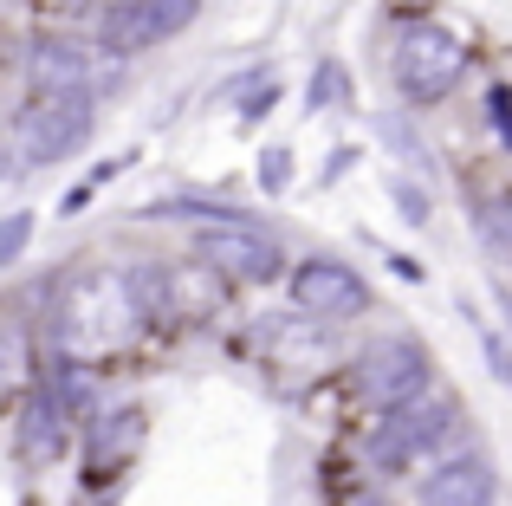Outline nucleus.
Listing matches in <instances>:
<instances>
[{"label": "nucleus", "instance_id": "nucleus-12", "mask_svg": "<svg viewBox=\"0 0 512 506\" xmlns=\"http://www.w3.org/2000/svg\"><path fill=\"white\" fill-rule=\"evenodd\" d=\"M91 78V52L72 39H39L33 46V91L39 98H65V91H85Z\"/></svg>", "mask_w": 512, "mask_h": 506}, {"label": "nucleus", "instance_id": "nucleus-4", "mask_svg": "<svg viewBox=\"0 0 512 506\" xmlns=\"http://www.w3.org/2000/svg\"><path fill=\"white\" fill-rule=\"evenodd\" d=\"M91 143V98L65 91V98H33L13 124V150L20 163H65Z\"/></svg>", "mask_w": 512, "mask_h": 506}, {"label": "nucleus", "instance_id": "nucleus-17", "mask_svg": "<svg viewBox=\"0 0 512 506\" xmlns=\"http://www.w3.org/2000/svg\"><path fill=\"white\" fill-rule=\"evenodd\" d=\"M396 208H402V215L415 221V228H422V221H428V195H415L409 182H396Z\"/></svg>", "mask_w": 512, "mask_h": 506}, {"label": "nucleus", "instance_id": "nucleus-1", "mask_svg": "<svg viewBox=\"0 0 512 506\" xmlns=\"http://www.w3.org/2000/svg\"><path fill=\"white\" fill-rule=\"evenodd\" d=\"M143 325L150 318H143V299L130 286V273H111V266L72 273L59 286V305H52V344L72 364H98V357L124 351Z\"/></svg>", "mask_w": 512, "mask_h": 506}, {"label": "nucleus", "instance_id": "nucleus-8", "mask_svg": "<svg viewBox=\"0 0 512 506\" xmlns=\"http://www.w3.org/2000/svg\"><path fill=\"white\" fill-rule=\"evenodd\" d=\"M292 299H299V312H312L318 325H325V318H363L370 312V286H363L344 260L292 266Z\"/></svg>", "mask_w": 512, "mask_h": 506}, {"label": "nucleus", "instance_id": "nucleus-15", "mask_svg": "<svg viewBox=\"0 0 512 506\" xmlns=\"http://www.w3.org/2000/svg\"><path fill=\"white\" fill-rule=\"evenodd\" d=\"M26 241H33V215H7V221H0V266L20 260Z\"/></svg>", "mask_w": 512, "mask_h": 506}, {"label": "nucleus", "instance_id": "nucleus-2", "mask_svg": "<svg viewBox=\"0 0 512 506\" xmlns=\"http://www.w3.org/2000/svg\"><path fill=\"white\" fill-rule=\"evenodd\" d=\"M389 72H396V91L409 104H441L467 78V46L435 20H409L396 52H389Z\"/></svg>", "mask_w": 512, "mask_h": 506}, {"label": "nucleus", "instance_id": "nucleus-9", "mask_svg": "<svg viewBox=\"0 0 512 506\" xmlns=\"http://www.w3.org/2000/svg\"><path fill=\"white\" fill-rule=\"evenodd\" d=\"M500 500V474L487 455H454L422 474V506H493Z\"/></svg>", "mask_w": 512, "mask_h": 506}, {"label": "nucleus", "instance_id": "nucleus-11", "mask_svg": "<svg viewBox=\"0 0 512 506\" xmlns=\"http://www.w3.org/2000/svg\"><path fill=\"white\" fill-rule=\"evenodd\" d=\"M143 448V409H117V416H104L98 429H91V455H85V481L104 487L117 468H124L130 455Z\"/></svg>", "mask_w": 512, "mask_h": 506}, {"label": "nucleus", "instance_id": "nucleus-5", "mask_svg": "<svg viewBox=\"0 0 512 506\" xmlns=\"http://www.w3.org/2000/svg\"><path fill=\"white\" fill-rule=\"evenodd\" d=\"M454 429H461V416H454L448 396H415L409 409H396V416L370 435V461L376 468H409V461H422L428 448L448 442Z\"/></svg>", "mask_w": 512, "mask_h": 506}, {"label": "nucleus", "instance_id": "nucleus-6", "mask_svg": "<svg viewBox=\"0 0 512 506\" xmlns=\"http://www.w3.org/2000/svg\"><path fill=\"white\" fill-rule=\"evenodd\" d=\"M201 13V0H124L104 13V52H150L163 39L188 33Z\"/></svg>", "mask_w": 512, "mask_h": 506}, {"label": "nucleus", "instance_id": "nucleus-10", "mask_svg": "<svg viewBox=\"0 0 512 506\" xmlns=\"http://www.w3.org/2000/svg\"><path fill=\"white\" fill-rule=\"evenodd\" d=\"M72 403H78V383H72V390H33V396H26V416H20V455L33 461V468L59 461L65 429H72Z\"/></svg>", "mask_w": 512, "mask_h": 506}, {"label": "nucleus", "instance_id": "nucleus-18", "mask_svg": "<svg viewBox=\"0 0 512 506\" xmlns=\"http://www.w3.org/2000/svg\"><path fill=\"white\" fill-rule=\"evenodd\" d=\"M338 91H344V78H338V72L312 78V104H331V98H338Z\"/></svg>", "mask_w": 512, "mask_h": 506}, {"label": "nucleus", "instance_id": "nucleus-13", "mask_svg": "<svg viewBox=\"0 0 512 506\" xmlns=\"http://www.w3.org/2000/svg\"><path fill=\"white\" fill-rule=\"evenodd\" d=\"M33 390V331L0 318V396Z\"/></svg>", "mask_w": 512, "mask_h": 506}, {"label": "nucleus", "instance_id": "nucleus-14", "mask_svg": "<svg viewBox=\"0 0 512 506\" xmlns=\"http://www.w3.org/2000/svg\"><path fill=\"white\" fill-rule=\"evenodd\" d=\"M480 241L512 260V189H500L487 208H480Z\"/></svg>", "mask_w": 512, "mask_h": 506}, {"label": "nucleus", "instance_id": "nucleus-16", "mask_svg": "<svg viewBox=\"0 0 512 506\" xmlns=\"http://www.w3.org/2000/svg\"><path fill=\"white\" fill-rule=\"evenodd\" d=\"M286 163H292L286 150H266L260 156V182H266V189H286Z\"/></svg>", "mask_w": 512, "mask_h": 506}, {"label": "nucleus", "instance_id": "nucleus-3", "mask_svg": "<svg viewBox=\"0 0 512 506\" xmlns=\"http://www.w3.org/2000/svg\"><path fill=\"white\" fill-rule=\"evenodd\" d=\"M428 370L435 364H428V351L415 338H376L370 351L350 364V390L370 409H389V416H396L415 396H428Z\"/></svg>", "mask_w": 512, "mask_h": 506}, {"label": "nucleus", "instance_id": "nucleus-7", "mask_svg": "<svg viewBox=\"0 0 512 506\" xmlns=\"http://www.w3.org/2000/svg\"><path fill=\"white\" fill-rule=\"evenodd\" d=\"M195 253H201V266H214L227 279H247V286H266V279L286 273V253L260 228H201Z\"/></svg>", "mask_w": 512, "mask_h": 506}, {"label": "nucleus", "instance_id": "nucleus-19", "mask_svg": "<svg viewBox=\"0 0 512 506\" xmlns=\"http://www.w3.org/2000/svg\"><path fill=\"white\" fill-rule=\"evenodd\" d=\"M487 357H493V370H500V377L512 383V357H506V344H500V338H487Z\"/></svg>", "mask_w": 512, "mask_h": 506}]
</instances>
